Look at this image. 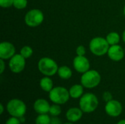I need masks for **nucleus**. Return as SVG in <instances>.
<instances>
[{
  "mask_svg": "<svg viewBox=\"0 0 125 124\" xmlns=\"http://www.w3.org/2000/svg\"><path fill=\"white\" fill-rule=\"evenodd\" d=\"M99 105L97 96L92 93H86L83 94L79 101V107L85 113H91L96 110Z\"/></svg>",
  "mask_w": 125,
  "mask_h": 124,
  "instance_id": "1",
  "label": "nucleus"
},
{
  "mask_svg": "<svg viewBox=\"0 0 125 124\" xmlns=\"http://www.w3.org/2000/svg\"><path fill=\"white\" fill-rule=\"evenodd\" d=\"M109 48L110 45L107 39L101 37H94L89 42V49L91 52L97 56H102L105 53H108Z\"/></svg>",
  "mask_w": 125,
  "mask_h": 124,
  "instance_id": "2",
  "label": "nucleus"
},
{
  "mask_svg": "<svg viewBox=\"0 0 125 124\" xmlns=\"http://www.w3.org/2000/svg\"><path fill=\"white\" fill-rule=\"evenodd\" d=\"M38 69L45 76H53L57 73L59 67L56 62L48 57H43L38 61Z\"/></svg>",
  "mask_w": 125,
  "mask_h": 124,
  "instance_id": "3",
  "label": "nucleus"
},
{
  "mask_svg": "<svg viewBox=\"0 0 125 124\" xmlns=\"http://www.w3.org/2000/svg\"><path fill=\"white\" fill-rule=\"evenodd\" d=\"M101 81L100 73L94 69L88 70L84 72L81 77V85L86 88H94L97 87Z\"/></svg>",
  "mask_w": 125,
  "mask_h": 124,
  "instance_id": "4",
  "label": "nucleus"
},
{
  "mask_svg": "<svg viewBox=\"0 0 125 124\" xmlns=\"http://www.w3.org/2000/svg\"><path fill=\"white\" fill-rule=\"evenodd\" d=\"M70 97L69 91L64 87H54L49 92V99L53 104L64 105L68 102Z\"/></svg>",
  "mask_w": 125,
  "mask_h": 124,
  "instance_id": "5",
  "label": "nucleus"
},
{
  "mask_svg": "<svg viewBox=\"0 0 125 124\" xmlns=\"http://www.w3.org/2000/svg\"><path fill=\"white\" fill-rule=\"evenodd\" d=\"M7 110L11 116L19 118L26 114V105L21 99H12L7 102Z\"/></svg>",
  "mask_w": 125,
  "mask_h": 124,
  "instance_id": "6",
  "label": "nucleus"
},
{
  "mask_svg": "<svg viewBox=\"0 0 125 124\" xmlns=\"http://www.w3.org/2000/svg\"><path fill=\"white\" fill-rule=\"evenodd\" d=\"M25 23L28 26L37 27L42 24L44 20L43 12L38 9H33L26 12L25 15Z\"/></svg>",
  "mask_w": 125,
  "mask_h": 124,
  "instance_id": "7",
  "label": "nucleus"
},
{
  "mask_svg": "<svg viewBox=\"0 0 125 124\" xmlns=\"http://www.w3.org/2000/svg\"><path fill=\"white\" fill-rule=\"evenodd\" d=\"M26 58L21 54H15L9 61V68L13 73H20L23 71L26 66Z\"/></svg>",
  "mask_w": 125,
  "mask_h": 124,
  "instance_id": "8",
  "label": "nucleus"
},
{
  "mask_svg": "<svg viewBox=\"0 0 125 124\" xmlns=\"http://www.w3.org/2000/svg\"><path fill=\"white\" fill-rule=\"evenodd\" d=\"M122 110H123L122 105L121 102H119V101L112 99L106 102L105 107V111L108 115L113 118L118 117L122 114Z\"/></svg>",
  "mask_w": 125,
  "mask_h": 124,
  "instance_id": "9",
  "label": "nucleus"
},
{
  "mask_svg": "<svg viewBox=\"0 0 125 124\" xmlns=\"http://www.w3.org/2000/svg\"><path fill=\"white\" fill-rule=\"evenodd\" d=\"M73 67L78 72L83 74L89 70L90 63L84 56H77L73 59Z\"/></svg>",
  "mask_w": 125,
  "mask_h": 124,
  "instance_id": "10",
  "label": "nucleus"
},
{
  "mask_svg": "<svg viewBox=\"0 0 125 124\" xmlns=\"http://www.w3.org/2000/svg\"><path fill=\"white\" fill-rule=\"evenodd\" d=\"M15 53V46L9 42H2L0 44V58L10 59Z\"/></svg>",
  "mask_w": 125,
  "mask_h": 124,
  "instance_id": "11",
  "label": "nucleus"
},
{
  "mask_svg": "<svg viewBox=\"0 0 125 124\" xmlns=\"http://www.w3.org/2000/svg\"><path fill=\"white\" fill-rule=\"evenodd\" d=\"M107 54L112 61H119L123 59L125 52V50H123V48H122V46L119 45H114L110 46Z\"/></svg>",
  "mask_w": 125,
  "mask_h": 124,
  "instance_id": "12",
  "label": "nucleus"
},
{
  "mask_svg": "<svg viewBox=\"0 0 125 124\" xmlns=\"http://www.w3.org/2000/svg\"><path fill=\"white\" fill-rule=\"evenodd\" d=\"M50 107L51 105L48 102L44 99H37L33 105L34 111L38 114H47L49 113Z\"/></svg>",
  "mask_w": 125,
  "mask_h": 124,
  "instance_id": "13",
  "label": "nucleus"
},
{
  "mask_svg": "<svg viewBox=\"0 0 125 124\" xmlns=\"http://www.w3.org/2000/svg\"><path fill=\"white\" fill-rule=\"evenodd\" d=\"M83 113V112L80 107H71L66 113V118L70 122L75 123L81 119Z\"/></svg>",
  "mask_w": 125,
  "mask_h": 124,
  "instance_id": "14",
  "label": "nucleus"
},
{
  "mask_svg": "<svg viewBox=\"0 0 125 124\" xmlns=\"http://www.w3.org/2000/svg\"><path fill=\"white\" fill-rule=\"evenodd\" d=\"M70 96L73 99L81 98L83 94V86L81 84L73 85L69 90Z\"/></svg>",
  "mask_w": 125,
  "mask_h": 124,
  "instance_id": "15",
  "label": "nucleus"
},
{
  "mask_svg": "<svg viewBox=\"0 0 125 124\" xmlns=\"http://www.w3.org/2000/svg\"><path fill=\"white\" fill-rule=\"evenodd\" d=\"M40 86L42 90L45 92H50L53 88V80L48 77L45 76L42 77L40 81Z\"/></svg>",
  "mask_w": 125,
  "mask_h": 124,
  "instance_id": "16",
  "label": "nucleus"
},
{
  "mask_svg": "<svg viewBox=\"0 0 125 124\" xmlns=\"http://www.w3.org/2000/svg\"><path fill=\"white\" fill-rule=\"evenodd\" d=\"M58 75L59 76L60 78L63 80H68L70 79L72 75H73V72L71 69L67 67V66H62L59 67L58 72H57Z\"/></svg>",
  "mask_w": 125,
  "mask_h": 124,
  "instance_id": "17",
  "label": "nucleus"
},
{
  "mask_svg": "<svg viewBox=\"0 0 125 124\" xmlns=\"http://www.w3.org/2000/svg\"><path fill=\"white\" fill-rule=\"evenodd\" d=\"M108 42V44L111 45H118V43L120 41V36L117 32L113 31L110 32L105 38Z\"/></svg>",
  "mask_w": 125,
  "mask_h": 124,
  "instance_id": "18",
  "label": "nucleus"
},
{
  "mask_svg": "<svg viewBox=\"0 0 125 124\" xmlns=\"http://www.w3.org/2000/svg\"><path fill=\"white\" fill-rule=\"evenodd\" d=\"M51 118L47 114H39L35 119V124H51Z\"/></svg>",
  "mask_w": 125,
  "mask_h": 124,
  "instance_id": "19",
  "label": "nucleus"
},
{
  "mask_svg": "<svg viewBox=\"0 0 125 124\" xmlns=\"http://www.w3.org/2000/svg\"><path fill=\"white\" fill-rule=\"evenodd\" d=\"M20 54L23 57H24L25 58H29V57H31L32 56V54H33V50H32V48L30 46L26 45V46H23L21 49Z\"/></svg>",
  "mask_w": 125,
  "mask_h": 124,
  "instance_id": "20",
  "label": "nucleus"
},
{
  "mask_svg": "<svg viewBox=\"0 0 125 124\" xmlns=\"http://www.w3.org/2000/svg\"><path fill=\"white\" fill-rule=\"evenodd\" d=\"M49 113L52 116H59L62 113V108L59 105L57 104H53L51 105L50 110H49Z\"/></svg>",
  "mask_w": 125,
  "mask_h": 124,
  "instance_id": "21",
  "label": "nucleus"
},
{
  "mask_svg": "<svg viewBox=\"0 0 125 124\" xmlns=\"http://www.w3.org/2000/svg\"><path fill=\"white\" fill-rule=\"evenodd\" d=\"M28 4L27 0H14L13 6L18 10H23L26 7Z\"/></svg>",
  "mask_w": 125,
  "mask_h": 124,
  "instance_id": "22",
  "label": "nucleus"
},
{
  "mask_svg": "<svg viewBox=\"0 0 125 124\" xmlns=\"http://www.w3.org/2000/svg\"><path fill=\"white\" fill-rule=\"evenodd\" d=\"M14 0H0V6L2 8H9L13 5Z\"/></svg>",
  "mask_w": 125,
  "mask_h": 124,
  "instance_id": "23",
  "label": "nucleus"
},
{
  "mask_svg": "<svg viewBox=\"0 0 125 124\" xmlns=\"http://www.w3.org/2000/svg\"><path fill=\"white\" fill-rule=\"evenodd\" d=\"M5 124H21V122L20 121L18 118L11 116L10 118L7 120Z\"/></svg>",
  "mask_w": 125,
  "mask_h": 124,
  "instance_id": "24",
  "label": "nucleus"
},
{
  "mask_svg": "<svg viewBox=\"0 0 125 124\" xmlns=\"http://www.w3.org/2000/svg\"><path fill=\"white\" fill-rule=\"evenodd\" d=\"M76 54L77 56H85L86 54V48L83 45H79L76 48Z\"/></svg>",
  "mask_w": 125,
  "mask_h": 124,
  "instance_id": "25",
  "label": "nucleus"
},
{
  "mask_svg": "<svg viewBox=\"0 0 125 124\" xmlns=\"http://www.w3.org/2000/svg\"><path fill=\"white\" fill-rule=\"evenodd\" d=\"M103 99L105 102H108L113 99V96L109 91H105L103 94Z\"/></svg>",
  "mask_w": 125,
  "mask_h": 124,
  "instance_id": "26",
  "label": "nucleus"
},
{
  "mask_svg": "<svg viewBox=\"0 0 125 124\" xmlns=\"http://www.w3.org/2000/svg\"><path fill=\"white\" fill-rule=\"evenodd\" d=\"M51 124H62V121L58 116H53V118H51Z\"/></svg>",
  "mask_w": 125,
  "mask_h": 124,
  "instance_id": "27",
  "label": "nucleus"
},
{
  "mask_svg": "<svg viewBox=\"0 0 125 124\" xmlns=\"http://www.w3.org/2000/svg\"><path fill=\"white\" fill-rule=\"evenodd\" d=\"M0 67H1V69H0V74H2L4 71V59H0Z\"/></svg>",
  "mask_w": 125,
  "mask_h": 124,
  "instance_id": "28",
  "label": "nucleus"
},
{
  "mask_svg": "<svg viewBox=\"0 0 125 124\" xmlns=\"http://www.w3.org/2000/svg\"><path fill=\"white\" fill-rule=\"evenodd\" d=\"M4 106L2 104H0V114L2 115L3 113H4Z\"/></svg>",
  "mask_w": 125,
  "mask_h": 124,
  "instance_id": "29",
  "label": "nucleus"
},
{
  "mask_svg": "<svg viewBox=\"0 0 125 124\" xmlns=\"http://www.w3.org/2000/svg\"><path fill=\"white\" fill-rule=\"evenodd\" d=\"M19 120H20V121L21 122V124H22V123H24V122H25V118H24V116H22V117L19 118Z\"/></svg>",
  "mask_w": 125,
  "mask_h": 124,
  "instance_id": "30",
  "label": "nucleus"
},
{
  "mask_svg": "<svg viewBox=\"0 0 125 124\" xmlns=\"http://www.w3.org/2000/svg\"><path fill=\"white\" fill-rule=\"evenodd\" d=\"M116 124H125V119H123V120L119 121Z\"/></svg>",
  "mask_w": 125,
  "mask_h": 124,
  "instance_id": "31",
  "label": "nucleus"
},
{
  "mask_svg": "<svg viewBox=\"0 0 125 124\" xmlns=\"http://www.w3.org/2000/svg\"><path fill=\"white\" fill-rule=\"evenodd\" d=\"M122 39H123V40H124V42H125V30L122 33Z\"/></svg>",
  "mask_w": 125,
  "mask_h": 124,
  "instance_id": "32",
  "label": "nucleus"
},
{
  "mask_svg": "<svg viewBox=\"0 0 125 124\" xmlns=\"http://www.w3.org/2000/svg\"><path fill=\"white\" fill-rule=\"evenodd\" d=\"M64 124H73V123H72V122H70V121H69V122H67V123H65Z\"/></svg>",
  "mask_w": 125,
  "mask_h": 124,
  "instance_id": "33",
  "label": "nucleus"
},
{
  "mask_svg": "<svg viewBox=\"0 0 125 124\" xmlns=\"http://www.w3.org/2000/svg\"><path fill=\"white\" fill-rule=\"evenodd\" d=\"M123 12H124V14H125V7H124V10H123Z\"/></svg>",
  "mask_w": 125,
  "mask_h": 124,
  "instance_id": "34",
  "label": "nucleus"
},
{
  "mask_svg": "<svg viewBox=\"0 0 125 124\" xmlns=\"http://www.w3.org/2000/svg\"></svg>",
  "mask_w": 125,
  "mask_h": 124,
  "instance_id": "35",
  "label": "nucleus"
}]
</instances>
